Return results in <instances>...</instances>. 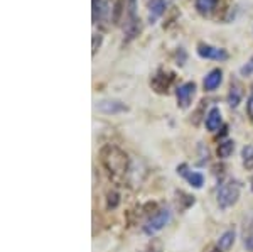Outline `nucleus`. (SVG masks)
<instances>
[{"label":"nucleus","mask_w":253,"mask_h":252,"mask_svg":"<svg viewBox=\"0 0 253 252\" xmlns=\"http://www.w3.org/2000/svg\"><path fill=\"white\" fill-rule=\"evenodd\" d=\"M100 161L108 171V174L115 179H120L125 176L128 171V156L125 151H122L118 146L113 144H106L100 151Z\"/></svg>","instance_id":"f257e3e1"},{"label":"nucleus","mask_w":253,"mask_h":252,"mask_svg":"<svg viewBox=\"0 0 253 252\" xmlns=\"http://www.w3.org/2000/svg\"><path fill=\"white\" fill-rule=\"evenodd\" d=\"M240 193H241V185L238 181L229 179V181L223 183V185L220 186V190H218V193H216V200H218L220 208L226 210V208L233 207V205L238 201Z\"/></svg>","instance_id":"f03ea898"},{"label":"nucleus","mask_w":253,"mask_h":252,"mask_svg":"<svg viewBox=\"0 0 253 252\" xmlns=\"http://www.w3.org/2000/svg\"><path fill=\"white\" fill-rule=\"evenodd\" d=\"M169 222H171V210L162 208L147 220V224L144 225V232L147 235H154L157 232L162 230Z\"/></svg>","instance_id":"7ed1b4c3"},{"label":"nucleus","mask_w":253,"mask_h":252,"mask_svg":"<svg viewBox=\"0 0 253 252\" xmlns=\"http://www.w3.org/2000/svg\"><path fill=\"white\" fill-rule=\"evenodd\" d=\"M196 53L199 58L202 59H214V61H226L228 59V53L223 48H214L211 44L199 43L196 48Z\"/></svg>","instance_id":"20e7f679"},{"label":"nucleus","mask_w":253,"mask_h":252,"mask_svg":"<svg viewBox=\"0 0 253 252\" xmlns=\"http://www.w3.org/2000/svg\"><path fill=\"white\" fill-rule=\"evenodd\" d=\"M194 95H196V83L194 82L182 83L181 86L176 88V98H177V105L181 109H189Z\"/></svg>","instance_id":"39448f33"},{"label":"nucleus","mask_w":253,"mask_h":252,"mask_svg":"<svg viewBox=\"0 0 253 252\" xmlns=\"http://www.w3.org/2000/svg\"><path fill=\"white\" fill-rule=\"evenodd\" d=\"M177 173L181 174V176L186 178L187 183H189L193 188L201 190L202 185H204V176H202L201 173H196V171H187L186 164H181V166H177Z\"/></svg>","instance_id":"423d86ee"},{"label":"nucleus","mask_w":253,"mask_h":252,"mask_svg":"<svg viewBox=\"0 0 253 252\" xmlns=\"http://www.w3.org/2000/svg\"><path fill=\"white\" fill-rule=\"evenodd\" d=\"M172 78H174V75L172 73H167V71L160 70L159 73L152 78L151 85L154 86V90L159 91V93H167V88H169V85H171Z\"/></svg>","instance_id":"0eeeda50"},{"label":"nucleus","mask_w":253,"mask_h":252,"mask_svg":"<svg viewBox=\"0 0 253 252\" xmlns=\"http://www.w3.org/2000/svg\"><path fill=\"white\" fill-rule=\"evenodd\" d=\"M169 2L171 0H149V21H151V24H154L157 19L162 17Z\"/></svg>","instance_id":"6e6552de"},{"label":"nucleus","mask_w":253,"mask_h":252,"mask_svg":"<svg viewBox=\"0 0 253 252\" xmlns=\"http://www.w3.org/2000/svg\"><path fill=\"white\" fill-rule=\"evenodd\" d=\"M241 237H243V244L247 247V251L253 252V212L248 213V217H245Z\"/></svg>","instance_id":"1a4fd4ad"},{"label":"nucleus","mask_w":253,"mask_h":252,"mask_svg":"<svg viewBox=\"0 0 253 252\" xmlns=\"http://www.w3.org/2000/svg\"><path fill=\"white\" fill-rule=\"evenodd\" d=\"M221 82H223V71H221L220 68H214V70H211L209 73L206 75L202 85H204L206 91H213L221 85Z\"/></svg>","instance_id":"9d476101"},{"label":"nucleus","mask_w":253,"mask_h":252,"mask_svg":"<svg viewBox=\"0 0 253 252\" xmlns=\"http://www.w3.org/2000/svg\"><path fill=\"white\" fill-rule=\"evenodd\" d=\"M206 129L211 132H216L218 129L221 127V124H223V117H221V110L218 109V107H213V109L208 112V115H206Z\"/></svg>","instance_id":"9b49d317"},{"label":"nucleus","mask_w":253,"mask_h":252,"mask_svg":"<svg viewBox=\"0 0 253 252\" xmlns=\"http://www.w3.org/2000/svg\"><path fill=\"white\" fill-rule=\"evenodd\" d=\"M97 109L103 113H120V112H126V105L122 104L118 100H101L98 102Z\"/></svg>","instance_id":"f8f14e48"},{"label":"nucleus","mask_w":253,"mask_h":252,"mask_svg":"<svg viewBox=\"0 0 253 252\" xmlns=\"http://www.w3.org/2000/svg\"><path fill=\"white\" fill-rule=\"evenodd\" d=\"M91 19H93V24H98L105 19V15L108 14V5H106L103 0H91Z\"/></svg>","instance_id":"ddd939ff"},{"label":"nucleus","mask_w":253,"mask_h":252,"mask_svg":"<svg viewBox=\"0 0 253 252\" xmlns=\"http://www.w3.org/2000/svg\"><path fill=\"white\" fill-rule=\"evenodd\" d=\"M216 2L218 0H196L194 5H196V10L201 15H209L216 7Z\"/></svg>","instance_id":"4468645a"},{"label":"nucleus","mask_w":253,"mask_h":252,"mask_svg":"<svg viewBox=\"0 0 253 252\" xmlns=\"http://www.w3.org/2000/svg\"><path fill=\"white\" fill-rule=\"evenodd\" d=\"M235 244V230H226L218 240V247L221 251H229Z\"/></svg>","instance_id":"2eb2a0df"},{"label":"nucleus","mask_w":253,"mask_h":252,"mask_svg":"<svg viewBox=\"0 0 253 252\" xmlns=\"http://www.w3.org/2000/svg\"><path fill=\"white\" fill-rule=\"evenodd\" d=\"M240 102H241V88L236 83H231L228 91V105L235 109V107H238Z\"/></svg>","instance_id":"dca6fc26"},{"label":"nucleus","mask_w":253,"mask_h":252,"mask_svg":"<svg viewBox=\"0 0 253 252\" xmlns=\"http://www.w3.org/2000/svg\"><path fill=\"white\" fill-rule=\"evenodd\" d=\"M233 151H235V142H233V140H225V142H221L220 146H218V158L221 159L229 158V156L233 154Z\"/></svg>","instance_id":"f3484780"},{"label":"nucleus","mask_w":253,"mask_h":252,"mask_svg":"<svg viewBox=\"0 0 253 252\" xmlns=\"http://www.w3.org/2000/svg\"><path fill=\"white\" fill-rule=\"evenodd\" d=\"M241 158H243V166L247 168V169H253V144L243 147Z\"/></svg>","instance_id":"a211bd4d"},{"label":"nucleus","mask_w":253,"mask_h":252,"mask_svg":"<svg viewBox=\"0 0 253 252\" xmlns=\"http://www.w3.org/2000/svg\"><path fill=\"white\" fill-rule=\"evenodd\" d=\"M240 73H241V76H250L253 73V56H252V59L245 64V66H241Z\"/></svg>","instance_id":"6ab92c4d"},{"label":"nucleus","mask_w":253,"mask_h":252,"mask_svg":"<svg viewBox=\"0 0 253 252\" xmlns=\"http://www.w3.org/2000/svg\"><path fill=\"white\" fill-rule=\"evenodd\" d=\"M117 205H118V193L110 192L108 193V207L110 208H115Z\"/></svg>","instance_id":"aec40b11"},{"label":"nucleus","mask_w":253,"mask_h":252,"mask_svg":"<svg viewBox=\"0 0 253 252\" xmlns=\"http://www.w3.org/2000/svg\"><path fill=\"white\" fill-rule=\"evenodd\" d=\"M247 113H248V117L253 120V90H252L250 97H248V100H247Z\"/></svg>","instance_id":"412c9836"},{"label":"nucleus","mask_w":253,"mask_h":252,"mask_svg":"<svg viewBox=\"0 0 253 252\" xmlns=\"http://www.w3.org/2000/svg\"><path fill=\"white\" fill-rule=\"evenodd\" d=\"M101 39H103V37L100 36V34H93V55H97L100 44H101Z\"/></svg>","instance_id":"4be33fe9"},{"label":"nucleus","mask_w":253,"mask_h":252,"mask_svg":"<svg viewBox=\"0 0 253 252\" xmlns=\"http://www.w3.org/2000/svg\"><path fill=\"white\" fill-rule=\"evenodd\" d=\"M211 252H223V251H221V249H220V247H214V249H213V251H211Z\"/></svg>","instance_id":"5701e85b"},{"label":"nucleus","mask_w":253,"mask_h":252,"mask_svg":"<svg viewBox=\"0 0 253 252\" xmlns=\"http://www.w3.org/2000/svg\"><path fill=\"white\" fill-rule=\"evenodd\" d=\"M250 188H252V192H253V178H252V183H250Z\"/></svg>","instance_id":"b1692460"}]
</instances>
